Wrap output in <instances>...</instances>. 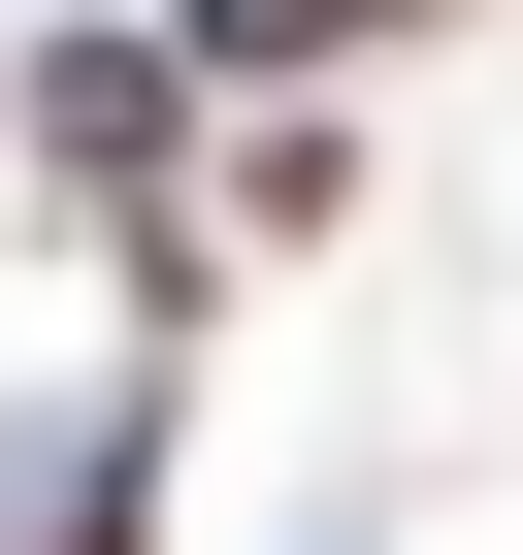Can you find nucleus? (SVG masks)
<instances>
[{
  "label": "nucleus",
  "mask_w": 523,
  "mask_h": 555,
  "mask_svg": "<svg viewBox=\"0 0 523 555\" xmlns=\"http://www.w3.org/2000/svg\"><path fill=\"white\" fill-rule=\"evenodd\" d=\"M360 34H425V0H196V66H360Z\"/></svg>",
  "instance_id": "nucleus-1"
}]
</instances>
